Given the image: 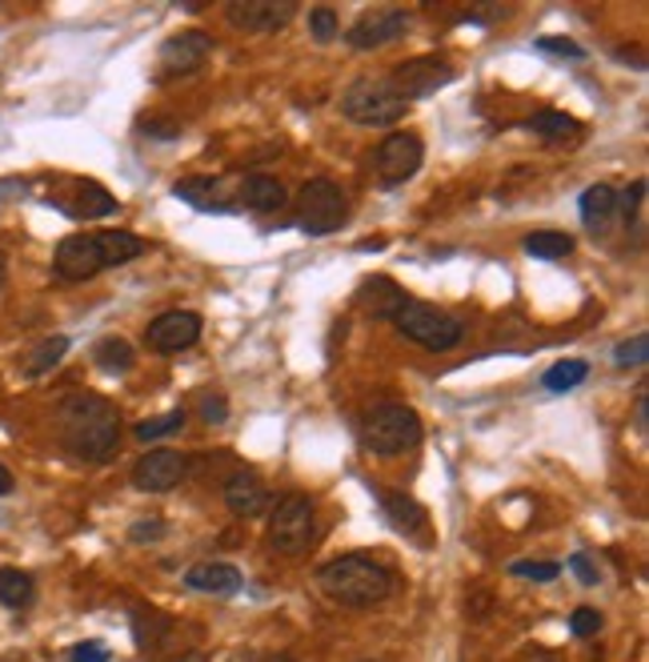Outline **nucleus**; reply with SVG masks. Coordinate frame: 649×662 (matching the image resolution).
Segmentation results:
<instances>
[{
    "mask_svg": "<svg viewBox=\"0 0 649 662\" xmlns=\"http://www.w3.org/2000/svg\"><path fill=\"white\" fill-rule=\"evenodd\" d=\"M225 17L241 33H277L298 17V4L293 0H229Z\"/></svg>",
    "mask_w": 649,
    "mask_h": 662,
    "instance_id": "12",
    "label": "nucleus"
},
{
    "mask_svg": "<svg viewBox=\"0 0 649 662\" xmlns=\"http://www.w3.org/2000/svg\"><path fill=\"white\" fill-rule=\"evenodd\" d=\"M641 201H646V181L638 177V181H634V185H629L626 193H617V210H621V217H626V221L638 217Z\"/></svg>",
    "mask_w": 649,
    "mask_h": 662,
    "instance_id": "38",
    "label": "nucleus"
},
{
    "mask_svg": "<svg viewBox=\"0 0 649 662\" xmlns=\"http://www.w3.org/2000/svg\"><path fill=\"white\" fill-rule=\"evenodd\" d=\"M521 249H526L529 257H538V261H565V257L573 254V237L570 233L538 229L521 242Z\"/></svg>",
    "mask_w": 649,
    "mask_h": 662,
    "instance_id": "25",
    "label": "nucleus"
},
{
    "mask_svg": "<svg viewBox=\"0 0 649 662\" xmlns=\"http://www.w3.org/2000/svg\"><path fill=\"white\" fill-rule=\"evenodd\" d=\"M634 426H638V434L649 430V389H638V406H634Z\"/></svg>",
    "mask_w": 649,
    "mask_h": 662,
    "instance_id": "44",
    "label": "nucleus"
},
{
    "mask_svg": "<svg viewBox=\"0 0 649 662\" xmlns=\"http://www.w3.org/2000/svg\"><path fill=\"white\" fill-rule=\"evenodd\" d=\"M141 132L144 137H153V141H181V125L176 121H144L141 125Z\"/></svg>",
    "mask_w": 649,
    "mask_h": 662,
    "instance_id": "42",
    "label": "nucleus"
},
{
    "mask_svg": "<svg viewBox=\"0 0 649 662\" xmlns=\"http://www.w3.org/2000/svg\"><path fill=\"white\" fill-rule=\"evenodd\" d=\"M188 478V453L181 450H149L132 466V485L144 494H169Z\"/></svg>",
    "mask_w": 649,
    "mask_h": 662,
    "instance_id": "10",
    "label": "nucleus"
},
{
    "mask_svg": "<svg viewBox=\"0 0 649 662\" xmlns=\"http://www.w3.org/2000/svg\"><path fill=\"white\" fill-rule=\"evenodd\" d=\"M589 377V365L582 362V357H565V362L550 365L545 370V377H541V386L550 389V394H570V389H577Z\"/></svg>",
    "mask_w": 649,
    "mask_h": 662,
    "instance_id": "28",
    "label": "nucleus"
},
{
    "mask_svg": "<svg viewBox=\"0 0 649 662\" xmlns=\"http://www.w3.org/2000/svg\"><path fill=\"white\" fill-rule=\"evenodd\" d=\"M36 598V583L33 574L17 570V566H0V602L9 610H21L29 607Z\"/></svg>",
    "mask_w": 649,
    "mask_h": 662,
    "instance_id": "26",
    "label": "nucleus"
},
{
    "mask_svg": "<svg viewBox=\"0 0 649 662\" xmlns=\"http://www.w3.org/2000/svg\"><path fill=\"white\" fill-rule=\"evenodd\" d=\"M349 217V197L345 189L329 177H313L298 193V229L309 237H329Z\"/></svg>",
    "mask_w": 649,
    "mask_h": 662,
    "instance_id": "5",
    "label": "nucleus"
},
{
    "mask_svg": "<svg viewBox=\"0 0 649 662\" xmlns=\"http://www.w3.org/2000/svg\"><path fill=\"white\" fill-rule=\"evenodd\" d=\"M309 33H313V41H317V44H329L333 36L342 33V21H337V12L325 9V4H321V9H313V12H309Z\"/></svg>",
    "mask_w": 649,
    "mask_h": 662,
    "instance_id": "33",
    "label": "nucleus"
},
{
    "mask_svg": "<svg viewBox=\"0 0 649 662\" xmlns=\"http://www.w3.org/2000/svg\"><path fill=\"white\" fill-rule=\"evenodd\" d=\"M165 534V522H137V526L129 530V538L132 542H153Z\"/></svg>",
    "mask_w": 649,
    "mask_h": 662,
    "instance_id": "43",
    "label": "nucleus"
},
{
    "mask_svg": "<svg viewBox=\"0 0 649 662\" xmlns=\"http://www.w3.org/2000/svg\"><path fill=\"white\" fill-rule=\"evenodd\" d=\"M97 254L100 269H117V265H129L144 254V242L129 229H105L97 233Z\"/></svg>",
    "mask_w": 649,
    "mask_h": 662,
    "instance_id": "21",
    "label": "nucleus"
},
{
    "mask_svg": "<svg viewBox=\"0 0 649 662\" xmlns=\"http://www.w3.org/2000/svg\"><path fill=\"white\" fill-rule=\"evenodd\" d=\"M217 189L220 185L213 181V177H188V181H176L173 193L181 201H188V205H197V210H217L220 213V205L209 197V193H217Z\"/></svg>",
    "mask_w": 649,
    "mask_h": 662,
    "instance_id": "30",
    "label": "nucleus"
},
{
    "mask_svg": "<svg viewBox=\"0 0 649 662\" xmlns=\"http://www.w3.org/2000/svg\"><path fill=\"white\" fill-rule=\"evenodd\" d=\"M0 286H4V254H0Z\"/></svg>",
    "mask_w": 649,
    "mask_h": 662,
    "instance_id": "47",
    "label": "nucleus"
},
{
    "mask_svg": "<svg viewBox=\"0 0 649 662\" xmlns=\"http://www.w3.org/2000/svg\"><path fill=\"white\" fill-rule=\"evenodd\" d=\"M93 362H97V370H105V374H129L137 353H132V345L125 342V338H100V342L93 345Z\"/></svg>",
    "mask_w": 649,
    "mask_h": 662,
    "instance_id": "27",
    "label": "nucleus"
},
{
    "mask_svg": "<svg viewBox=\"0 0 649 662\" xmlns=\"http://www.w3.org/2000/svg\"><path fill=\"white\" fill-rule=\"evenodd\" d=\"M77 217H109V213H117V197H109L100 185H80V205Z\"/></svg>",
    "mask_w": 649,
    "mask_h": 662,
    "instance_id": "31",
    "label": "nucleus"
},
{
    "mask_svg": "<svg viewBox=\"0 0 649 662\" xmlns=\"http://www.w3.org/2000/svg\"><path fill=\"white\" fill-rule=\"evenodd\" d=\"M453 77H457V73H453L450 61H441V56H413L405 65H397L389 85L405 100H421V97H433L437 88L453 85Z\"/></svg>",
    "mask_w": 649,
    "mask_h": 662,
    "instance_id": "11",
    "label": "nucleus"
},
{
    "mask_svg": "<svg viewBox=\"0 0 649 662\" xmlns=\"http://www.w3.org/2000/svg\"><path fill=\"white\" fill-rule=\"evenodd\" d=\"M393 325L401 333H405L409 342L425 345V350H453V345L462 342V321L453 318V313H445V309L430 306V301H413L409 298L405 306L397 309Z\"/></svg>",
    "mask_w": 649,
    "mask_h": 662,
    "instance_id": "7",
    "label": "nucleus"
},
{
    "mask_svg": "<svg viewBox=\"0 0 649 662\" xmlns=\"http://www.w3.org/2000/svg\"><path fill=\"white\" fill-rule=\"evenodd\" d=\"M213 53V36L201 33V29H185V33L169 36L161 44V53H156V81H169V77H188V73H197Z\"/></svg>",
    "mask_w": 649,
    "mask_h": 662,
    "instance_id": "8",
    "label": "nucleus"
},
{
    "mask_svg": "<svg viewBox=\"0 0 649 662\" xmlns=\"http://www.w3.org/2000/svg\"><path fill=\"white\" fill-rule=\"evenodd\" d=\"M342 113L357 125L381 129V125L405 121L409 100L389 85V77H361L342 93Z\"/></svg>",
    "mask_w": 649,
    "mask_h": 662,
    "instance_id": "3",
    "label": "nucleus"
},
{
    "mask_svg": "<svg viewBox=\"0 0 649 662\" xmlns=\"http://www.w3.org/2000/svg\"><path fill=\"white\" fill-rule=\"evenodd\" d=\"M73 662H109L112 654H109V647L105 642H97V639H88V642H77L73 647V654H68Z\"/></svg>",
    "mask_w": 649,
    "mask_h": 662,
    "instance_id": "40",
    "label": "nucleus"
},
{
    "mask_svg": "<svg viewBox=\"0 0 649 662\" xmlns=\"http://www.w3.org/2000/svg\"><path fill=\"white\" fill-rule=\"evenodd\" d=\"M405 301H409V293L397 286L393 277H365L361 289H357V306H361L365 313L386 318V321H393L397 309L405 306Z\"/></svg>",
    "mask_w": 649,
    "mask_h": 662,
    "instance_id": "18",
    "label": "nucleus"
},
{
    "mask_svg": "<svg viewBox=\"0 0 649 662\" xmlns=\"http://www.w3.org/2000/svg\"><path fill=\"white\" fill-rule=\"evenodd\" d=\"M253 662H298V659H289V654H257Z\"/></svg>",
    "mask_w": 649,
    "mask_h": 662,
    "instance_id": "46",
    "label": "nucleus"
},
{
    "mask_svg": "<svg viewBox=\"0 0 649 662\" xmlns=\"http://www.w3.org/2000/svg\"><path fill=\"white\" fill-rule=\"evenodd\" d=\"M617 213V193L609 185H589L582 193V221H585V229L589 233H602L609 229V221H614Z\"/></svg>",
    "mask_w": 649,
    "mask_h": 662,
    "instance_id": "23",
    "label": "nucleus"
},
{
    "mask_svg": "<svg viewBox=\"0 0 649 662\" xmlns=\"http://www.w3.org/2000/svg\"><path fill=\"white\" fill-rule=\"evenodd\" d=\"M361 441L369 453H381V458H397V453L413 450L421 441V418L409 406H397L386 402L365 414L361 421Z\"/></svg>",
    "mask_w": 649,
    "mask_h": 662,
    "instance_id": "4",
    "label": "nucleus"
},
{
    "mask_svg": "<svg viewBox=\"0 0 649 662\" xmlns=\"http://www.w3.org/2000/svg\"><path fill=\"white\" fill-rule=\"evenodd\" d=\"M421 161H425V145H421V137H413V132H389L386 141H381V149H377L374 166H377V177H381V185L397 189L418 173Z\"/></svg>",
    "mask_w": 649,
    "mask_h": 662,
    "instance_id": "9",
    "label": "nucleus"
},
{
    "mask_svg": "<svg viewBox=\"0 0 649 662\" xmlns=\"http://www.w3.org/2000/svg\"><path fill=\"white\" fill-rule=\"evenodd\" d=\"M602 622H606V618H602V610L597 607H577L570 615V634L573 639H589V634L602 630Z\"/></svg>",
    "mask_w": 649,
    "mask_h": 662,
    "instance_id": "35",
    "label": "nucleus"
},
{
    "mask_svg": "<svg viewBox=\"0 0 649 662\" xmlns=\"http://www.w3.org/2000/svg\"><path fill=\"white\" fill-rule=\"evenodd\" d=\"M185 662H205V659H201V654H193V659H185Z\"/></svg>",
    "mask_w": 649,
    "mask_h": 662,
    "instance_id": "48",
    "label": "nucleus"
},
{
    "mask_svg": "<svg viewBox=\"0 0 649 662\" xmlns=\"http://www.w3.org/2000/svg\"><path fill=\"white\" fill-rule=\"evenodd\" d=\"M646 357H649V338L646 333H634L629 342H621L614 350V362L621 365V370H634V365H646Z\"/></svg>",
    "mask_w": 649,
    "mask_h": 662,
    "instance_id": "34",
    "label": "nucleus"
},
{
    "mask_svg": "<svg viewBox=\"0 0 649 662\" xmlns=\"http://www.w3.org/2000/svg\"><path fill=\"white\" fill-rule=\"evenodd\" d=\"M17 490V478L9 474V466H0V498H9Z\"/></svg>",
    "mask_w": 649,
    "mask_h": 662,
    "instance_id": "45",
    "label": "nucleus"
},
{
    "mask_svg": "<svg viewBox=\"0 0 649 662\" xmlns=\"http://www.w3.org/2000/svg\"><path fill=\"white\" fill-rule=\"evenodd\" d=\"M533 49H538V53H553V56H573V61H577V56H585L582 44L570 41V36H541Z\"/></svg>",
    "mask_w": 649,
    "mask_h": 662,
    "instance_id": "37",
    "label": "nucleus"
},
{
    "mask_svg": "<svg viewBox=\"0 0 649 662\" xmlns=\"http://www.w3.org/2000/svg\"><path fill=\"white\" fill-rule=\"evenodd\" d=\"M225 506H229V514H237L245 522L261 519L264 510H269V490H264V482L253 470H241V474H232L225 482Z\"/></svg>",
    "mask_w": 649,
    "mask_h": 662,
    "instance_id": "16",
    "label": "nucleus"
},
{
    "mask_svg": "<svg viewBox=\"0 0 649 662\" xmlns=\"http://www.w3.org/2000/svg\"><path fill=\"white\" fill-rule=\"evenodd\" d=\"M365 662H377V659H365Z\"/></svg>",
    "mask_w": 649,
    "mask_h": 662,
    "instance_id": "49",
    "label": "nucleus"
},
{
    "mask_svg": "<svg viewBox=\"0 0 649 662\" xmlns=\"http://www.w3.org/2000/svg\"><path fill=\"white\" fill-rule=\"evenodd\" d=\"M405 33H409L405 9H374L353 24L349 33H345V41H349V49H357V53H369V49H386V44L401 41Z\"/></svg>",
    "mask_w": 649,
    "mask_h": 662,
    "instance_id": "14",
    "label": "nucleus"
},
{
    "mask_svg": "<svg viewBox=\"0 0 649 662\" xmlns=\"http://www.w3.org/2000/svg\"><path fill=\"white\" fill-rule=\"evenodd\" d=\"M513 578H526V583H553L562 574V563H513L509 566Z\"/></svg>",
    "mask_w": 649,
    "mask_h": 662,
    "instance_id": "36",
    "label": "nucleus"
},
{
    "mask_svg": "<svg viewBox=\"0 0 649 662\" xmlns=\"http://www.w3.org/2000/svg\"><path fill=\"white\" fill-rule=\"evenodd\" d=\"M529 129L550 145H562V141H573V137H582V121L570 117V113H558V109H545V113H538V117H529Z\"/></svg>",
    "mask_w": 649,
    "mask_h": 662,
    "instance_id": "24",
    "label": "nucleus"
},
{
    "mask_svg": "<svg viewBox=\"0 0 649 662\" xmlns=\"http://www.w3.org/2000/svg\"><path fill=\"white\" fill-rule=\"evenodd\" d=\"M317 538V510L305 494H285L277 498L273 514H269V546L285 558H301L309 554Z\"/></svg>",
    "mask_w": 649,
    "mask_h": 662,
    "instance_id": "6",
    "label": "nucleus"
},
{
    "mask_svg": "<svg viewBox=\"0 0 649 662\" xmlns=\"http://www.w3.org/2000/svg\"><path fill=\"white\" fill-rule=\"evenodd\" d=\"M185 586L197 590V595H237L245 586V578L229 563H197L185 570Z\"/></svg>",
    "mask_w": 649,
    "mask_h": 662,
    "instance_id": "19",
    "label": "nucleus"
},
{
    "mask_svg": "<svg viewBox=\"0 0 649 662\" xmlns=\"http://www.w3.org/2000/svg\"><path fill=\"white\" fill-rule=\"evenodd\" d=\"M241 201H245V205H249L253 213H277V210H285V205H289V193H285V185H281L277 177L253 173L249 181H245Z\"/></svg>",
    "mask_w": 649,
    "mask_h": 662,
    "instance_id": "22",
    "label": "nucleus"
},
{
    "mask_svg": "<svg viewBox=\"0 0 649 662\" xmlns=\"http://www.w3.org/2000/svg\"><path fill=\"white\" fill-rule=\"evenodd\" d=\"M65 353H68V338H61V333H56V338H48V342L36 345L33 357L24 362V374H29V377L48 374L53 365H61V357H65Z\"/></svg>",
    "mask_w": 649,
    "mask_h": 662,
    "instance_id": "29",
    "label": "nucleus"
},
{
    "mask_svg": "<svg viewBox=\"0 0 649 662\" xmlns=\"http://www.w3.org/2000/svg\"><path fill=\"white\" fill-rule=\"evenodd\" d=\"M197 342H201V313H193V309H169V313L149 321V330H144V345L156 353H181Z\"/></svg>",
    "mask_w": 649,
    "mask_h": 662,
    "instance_id": "13",
    "label": "nucleus"
},
{
    "mask_svg": "<svg viewBox=\"0 0 649 662\" xmlns=\"http://www.w3.org/2000/svg\"><path fill=\"white\" fill-rule=\"evenodd\" d=\"M56 434L77 462L100 466L109 462L121 446V414L109 397L100 394H73L56 409Z\"/></svg>",
    "mask_w": 649,
    "mask_h": 662,
    "instance_id": "1",
    "label": "nucleus"
},
{
    "mask_svg": "<svg viewBox=\"0 0 649 662\" xmlns=\"http://www.w3.org/2000/svg\"><path fill=\"white\" fill-rule=\"evenodd\" d=\"M201 418L209 421V426H225L229 421V402L220 394H205L201 397Z\"/></svg>",
    "mask_w": 649,
    "mask_h": 662,
    "instance_id": "39",
    "label": "nucleus"
},
{
    "mask_svg": "<svg viewBox=\"0 0 649 662\" xmlns=\"http://www.w3.org/2000/svg\"><path fill=\"white\" fill-rule=\"evenodd\" d=\"M56 277L65 281H88L100 274V254H97V233H68L65 242L56 245L53 254Z\"/></svg>",
    "mask_w": 649,
    "mask_h": 662,
    "instance_id": "15",
    "label": "nucleus"
},
{
    "mask_svg": "<svg viewBox=\"0 0 649 662\" xmlns=\"http://www.w3.org/2000/svg\"><path fill=\"white\" fill-rule=\"evenodd\" d=\"M185 426V409H169V414H161V418H149L137 426V438L141 441H153V438H165V434H176Z\"/></svg>",
    "mask_w": 649,
    "mask_h": 662,
    "instance_id": "32",
    "label": "nucleus"
},
{
    "mask_svg": "<svg viewBox=\"0 0 649 662\" xmlns=\"http://www.w3.org/2000/svg\"><path fill=\"white\" fill-rule=\"evenodd\" d=\"M377 498H381V514H386V522L397 530V534H405V538H425L430 519H425L421 502H413L409 494H397V490H377Z\"/></svg>",
    "mask_w": 649,
    "mask_h": 662,
    "instance_id": "17",
    "label": "nucleus"
},
{
    "mask_svg": "<svg viewBox=\"0 0 649 662\" xmlns=\"http://www.w3.org/2000/svg\"><path fill=\"white\" fill-rule=\"evenodd\" d=\"M317 586L333 602L365 610L393 595V570L386 563H377V558H369V554H342V558L321 566Z\"/></svg>",
    "mask_w": 649,
    "mask_h": 662,
    "instance_id": "2",
    "label": "nucleus"
},
{
    "mask_svg": "<svg viewBox=\"0 0 649 662\" xmlns=\"http://www.w3.org/2000/svg\"><path fill=\"white\" fill-rule=\"evenodd\" d=\"M570 570L577 574V583H582V586H597V583H602V578H597V566L589 563V554H585V551L573 554V558H570Z\"/></svg>",
    "mask_w": 649,
    "mask_h": 662,
    "instance_id": "41",
    "label": "nucleus"
},
{
    "mask_svg": "<svg viewBox=\"0 0 649 662\" xmlns=\"http://www.w3.org/2000/svg\"><path fill=\"white\" fill-rule=\"evenodd\" d=\"M169 634H173V618L169 615H161L153 607L132 610V642H137L141 654H156L169 642Z\"/></svg>",
    "mask_w": 649,
    "mask_h": 662,
    "instance_id": "20",
    "label": "nucleus"
}]
</instances>
